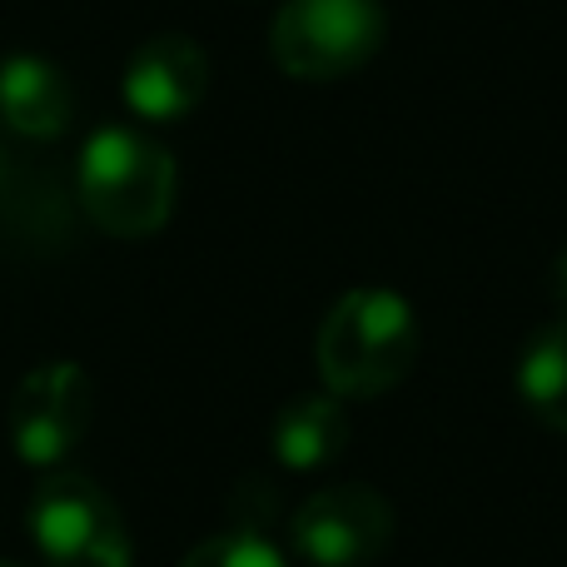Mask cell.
<instances>
[{
	"label": "cell",
	"mask_w": 567,
	"mask_h": 567,
	"mask_svg": "<svg viewBox=\"0 0 567 567\" xmlns=\"http://www.w3.org/2000/svg\"><path fill=\"white\" fill-rule=\"evenodd\" d=\"M75 120L70 80L40 55H10L0 65V125L25 140H55Z\"/></svg>",
	"instance_id": "ba28073f"
},
{
	"label": "cell",
	"mask_w": 567,
	"mask_h": 567,
	"mask_svg": "<svg viewBox=\"0 0 567 567\" xmlns=\"http://www.w3.org/2000/svg\"><path fill=\"white\" fill-rule=\"evenodd\" d=\"M25 523L45 567H130L125 518L85 473H50L30 498Z\"/></svg>",
	"instance_id": "277c9868"
},
{
	"label": "cell",
	"mask_w": 567,
	"mask_h": 567,
	"mask_svg": "<svg viewBox=\"0 0 567 567\" xmlns=\"http://www.w3.org/2000/svg\"><path fill=\"white\" fill-rule=\"evenodd\" d=\"M175 159L165 145L125 125L95 130L80 150L75 195L90 225L115 239H150L175 215Z\"/></svg>",
	"instance_id": "7a4b0ae2"
},
{
	"label": "cell",
	"mask_w": 567,
	"mask_h": 567,
	"mask_svg": "<svg viewBox=\"0 0 567 567\" xmlns=\"http://www.w3.org/2000/svg\"><path fill=\"white\" fill-rule=\"evenodd\" d=\"M313 359L333 399H379L419 363V319L393 289H349L323 313Z\"/></svg>",
	"instance_id": "6da1fadb"
},
{
	"label": "cell",
	"mask_w": 567,
	"mask_h": 567,
	"mask_svg": "<svg viewBox=\"0 0 567 567\" xmlns=\"http://www.w3.org/2000/svg\"><path fill=\"white\" fill-rule=\"evenodd\" d=\"M289 533L309 567H369L393 543V508L369 483H339L303 498Z\"/></svg>",
	"instance_id": "5b68a950"
},
{
	"label": "cell",
	"mask_w": 567,
	"mask_h": 567,
	"mask_svg": "<svg viewBox=\"0 0 567 567\" xmlns=\"http://www.w3.org/2000/svg\"><path fill=\"white\" fill-rule=\"evenodd\" d=\"M205 90H209V60H205V50L189 35H179V30L150 35L125 65L130 110L155 120V125L185 120L189 110L205 100Z\"/></svg>",
	"instance_id": "52a82bcc"
},
{
	"label": "cell",
	"mask_w": 567,
	"mask_h": 567,
	"mask_svg": "<svg viewBox=\"0 0 567 567\" xmlns=\"http://www.w3.org/2000/svg\"><path fill=\"white\" fill-rule=\"evenodd\" d=\"M95 389L80 363H40L10 393V443L30 468H55L90 429Z\"/></svg>",
	"instance_id": "8992f818"
},
{
	"label": "cell",
	"mask_w": 567,
	"mask_h": 567,
	"mask_svg": "<svg viewBox=\"0 0 567 567\" xmlns=\"http://www.w3.org/2000/svg\"><path fill=\"white\" fill-rule=\"evenodd\" d=\"M0 567H10V563H0Z\"/></svg>",
	"instance_id": "5bb4252c"
},
{
	"label": "cell",
	"mask_w": 567,
	"mask_h": 567,
	"mask_svg": "<svg viewBox=\"0 0 567 567\" xmlns=\"http://www.w3.org/2000/svg\"><path fill=\"white\" fill-rule=\"evenodd\" d=\"M179 567H289L284 553L269 538H259L255 528H229L205 538Z\"/></svg>",
	"instance_id": "8fae6325"
},
{
	"label": "cell",
	"mask_w": 567,
	"mask_h": 567,
	"mask_svg": "<svg viewBox=\"0 0 567 567\" xmlns=\"http://www.w3.org/2000/svg\"><path fill=\"white\" fill-rule=\"evenodd\" d=\"M349 443V413L333 393H309L293 399L275 419V458L293 473H309L333 463Z\"/></svg>",
	"instance_id": "9c48e42d"
},
{
	"label": "cell",
	"mask_w": 567,
	"mask_h": 567,
	"mask_svg": "<svg viewBox=\"0 0 567 567\" xmlns=\"http://www.w3.org/2000/svg\"><path fill=\"white\" fill-rule=\"evenodd\" d=\"M0 185H6V159H0Z\"/></svg>",
	"instance_id": "4fadbf2b"
},
{
	"label": "cell",
	"mask_w": 567,
	"mask_h": 567,
	"mask_svg": "<svg viewBox=\"0 0 567 567\" xmlns=\"http://www.w3.org/2000/svg\"><path fill=\"white\" fill-rule=\"evenodd\" d=\"M518 393L533 409V419L567 433V319L528 339L518 359Z\"/></svg>",
	"instance_id": "30bf717a"
},
{
	"label": "cell",
	"mask_w": 567,
	"mask_h": 567,
	"mask_svg": "<svg viewBox=\"0 0 567 567\" xmlns=\"http://www.w3.org/2000/svg\"><path fill=\"white\" fill-rule=\"evenodd\" d=\"M553 293H558V309L567 313V255L558 259V269H553Z\"/></svg>",
	"instance_id": "7c38bea8"
},
{
	"label": "cell",
	"mask_w": 567,
	"mask_h": 567,
	"mask_svg": "<svg viewBox=\"0 0 567 567\" xmlns=\"http://www.w3.org/2000/svg\"><path fill=\"white\" fill-rule=\"evenodd\" d=\"M379 0H284L269 25V55L293 80H339L369 65L383 45Z\"/></svg>",
	"instance_id": "3957f363"
}]
</instances>
